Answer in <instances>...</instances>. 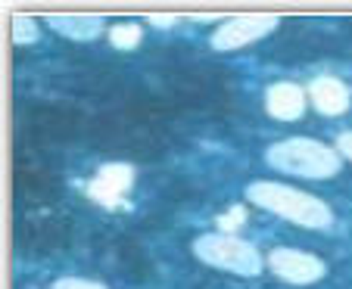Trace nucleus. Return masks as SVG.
Instances as JSON below:
<instances>
[{"instance_id": "obj_1", "label": "nucleus", "mask_w": 352, "mask_h": 289, "mask_svg": "<svg viewBox=\"0 0 352 289\" xmlns=\"http://www.w3.org/2000/svg\"><path fill=\"white\" fill-rule=\"evenodd\" d=\"M246 199L259 209L272 211V215L284 218L290 224L309 230H324L333 224V211L324 199L312 196V193H302L296 187L278 184V181H253L246 187Z\"/></svg>"}, {"instance_id": "obj_2", "label": "nucleus", "mask_w": 352, "mask_h": 289, "mask_svg": "<svg viewBox=\"0 0 352 289\" xmlns=\"http://www.w3.org/2000/svg\"><path fill=\"white\" fill-rule=\"evenodd\" d=\"M265 162L272 168L284 171V174L306 181H327L333 174H340V168H343V156L312 137H290L280 140V143H272L265 150Z\"/></svg>"}, {"instance_id": "obj_3", "label": "nucleus", "mask_w": 352, "mask_h": 289, "mask_svg": "<svg viewBox=\"0 0 352 289\" xmlns=\"http://www.w3.org/2000/svg\"><path fill=\"white\" fill-rule=\"evenodd\" d=\"M193 255L215 270H228L237 277H256L265 264L253 243L234 237V233H203L193 240Z\"/></svg>"}, {"instance_id": "obj_4", "label": "nucleus", "mask_w": 352, "mask_h": 289, "mask_svg": "<svg viewBox=\"0 0 352 289\" xmlns=\"http://www.w3.org/2000/svg\"><path fill=\"white\" fill-rule=\"evenodd\" d=\"M274 28H278L274 16H234V19H225L215 28L209 44H212V50H221V53L240 50V47H250L256 41L268 38Z\"/></svg>"}, {"instance_id": "obj_5", "label": "nucleus", "mask_w": 352, "mask_h": 289, "mask_svg": "<svg viewBox=\"0 0 352 289\" xmlns=\"http://www.w3.org/2000/svg\"><path fill=\"white\" fill-rule=\"evenodd\" d=\"M265 264L272 268L274 277H280L284 283H293V286H309V283L321 280L327 274L324 262L302 249H274L265 258Z\"/></svg>"}, {"instance_id": "obj_6", "label": "nucleus", "mask_w": 352, "mask_h": 289, "mask_svg": "<svg viewBox=\"0 0 352 289\" xmlns=\"http://www.w3.org/2000/svg\"><path fill=\"white\" fill-rule=\"evenodd\" d=\"M306 93H309V103H312L321 115H327V119L343 115L352 103L349 87H346L340 78H333V75H318V78H312L306 87Z\"/></svg>"}, {"instance_id": "obj_7", "label": "nucleus", "mask_w": 352, "mask_h": 289, "mask_svg": "<svg viewBox=\"0 0 352 289\" xmlns=\"http://www.w3.org/2000/svg\"><path fill=\"white\" fill-rule=\"evenodd\" d=\"M306 97L309 93L293 81H274L265 91V109L278 122H296L306 112Z\"/></svg>"}, {"instance_id": "obj_8", "label": "nucleus", "mask_w": 352, "mask_h": 289, "mask_svg": "<svg viewBox=\"0 0 352 289\" xmlns=\"http://www.w3.org/2000/svg\"><path fill=\"white\" fill-rule=\"evenodd\" d=\"M131 181H134V171L128 168V165H107V168L87 184V193L103 205H119L122 199H125Z\"/></svg>"}, {"instance_id": "obj_9", "label": "nucleus", "mask_w": 352, "mask_h": 289, "mask_svg": "<svg viewBox=\"0 0 352 289\" xmlns=\"http://www.w3.org/2000/svg\"><path fill=\"white\" fill-rule=\"evenodd\" d=\"M47 25L60 32L63 38L78 41V44H91L107 32V19H100V16H50Z\"/></svg>"}, {"instance_id": "obj_10", "label": "nucleus", "mask_w": 352, "mask_h": 289, "mask_svg": "<svg viewBox=\"0 0 352 289\" xmlns=\"http://www.w3.org/2000/svg\"><path fill=\"white\" fill-rule=\"evenodd\" d=\"M140 41H144V32H140L138 22H116V25L109 28V44H113L116 50H134Z\"/></svg>"}, {"instance_id": "obj_11", "label": "nucleus", "mask_w": 352, "mask_h": 289, "mask_svg": "<svg viewBox=\"0 0 352 289\" xmlns=\"http://www.w3.org/2000/svg\"><path fill=\"white\" fill-rule=\"evenodd\" d=\"M10 34L16 44H34L38 41V19L32 16H13L10 19Z\"/></svg>"}, {"instance_id": "obj_12", "label": "nucleus", "mask_w": 352, "mask_h": 289, "mask_svg": "<svg viewBox=\"0 0 352 289\" xmlns=\"http://www.w3.org/2000/svg\"><path fill=\"white\" fill-rule=\"evenodd\" d=\"M50 289H109L97 280H85V277H60Z\"/></svg>"}, {"instance_id": "obj_13", "label": "nucleus", "mask_w": 352, "mask_h": 289, "mask_svg": "<svg viewBox=\"0 0 352 289\" xmlns=\"http://www.w3.org/2000/svg\"><path fill=\"white\" fill-rule=\"evenodd\" d=\"M337 152H340L343 159H349V162H352V131H343V134L337 137Z\"/></svg>"}, {"instance_id": "obj_14", "label": "nucleus", "mask_w": 352, "mask_h": 289, "mask_svg": "<svg viewBox=\"0 0 352 289\" xmlns=\"http://www.w3.org/2000/svg\"><path fill=\"white\" fill-rule=\"evenodd\" d=\"M150 25H156V28H172L175 19H172V16H153V19H150Z\"/></svg>"}]
</instances>
